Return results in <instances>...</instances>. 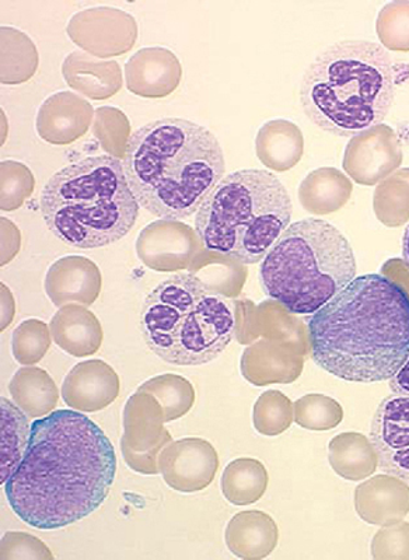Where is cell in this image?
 <instances>
[{"mask_svg":"<svg viewBox=\"0 0 409 560\" xmlns=\"http://www.w3.org/2000/svg\"><path fill=\"white\" fill-rule=\"evenodd\" d=\"M116 474V448L104 430L82 412L59 409L32 424L27 452L4 493L22 522L52 532L96 512Z\"/></svg>","mask_w":409,"mask_h":560,"instance_id":"cell-1","label":"cell"},{"mask_svg":"<svg viewBox=\"0 0 409 560\" xmlns=\"http://www.w3.org/2000/svg\"><path fill=\"white\" fill-rule=\"evenodd\" d=\"M313 360L349 383L390 380L409 359V302L393 280L362 275L308 319Z\"/></svg>","mask_w":409,"mask_h":560,"instance_id":"cell-2","label":"cell"},{"mask_svg":"<svg viewBox=\"0 0 409 560\" xmlns=\"http://www.w3.org/2000/svg\"><path fill=\"white\" fill-rule=\"evenodd\" d=\"M139 205L153 217L188 220L226 173L221 143L202 125L162 118L137 129L122 162Z\"/></svg>","mask_w":409,"mask_h":560,"instance_id":"cell-3","label":"cell"},{"mask_svg":"<svg viewBox=\"0 0 409 560\" xmlns=\"http://www.w3.org/2000/svg\"><path fill=\"white\" fill-rule=\"evenodd\" d=\"M396 98V67L381 44L346 39L324 48L303 74L304 115L322 131L353 138L377 127Z\"/></svg>","mask_w":409,"mask_h":560,"instance_id":"cell-4","label":"cell"},{"mask_svg":"<svg viewBox=\"0 0 409 560\" xmlns=\"http://www.w3.org/2000/svg\"><path fill=\"white\" fill-rule=\"evenodd\" d=\"M139 208L121 160L108 154L59 170L39 198L49 232L82 249L107 247L127 236L137 223Z\"/></svg>","mask_w":409,"mask_h":560,"instance_id":"cell-5","label":"cell"},{"mask_svg":"<svg viewBox=\"0 0 409 560\" xmlns=\"http://www.w3.org/2000/svg\"><path fill=\"white\" fill-rule=\"evenodd\" d=\"M285 185L262 168L227 174L196 214V233L208 252L236 261L261 262L291 224Z\"/></svg>","mask_w":409,"mask_h":560,"instance_id":"cell-6","label":"cell"},{"mask_svg":"<svg viewBox=\"0 0 409 560\" xmlns=\"http://www.w3.org/2000/svg\"><path fill=\"white\" fill-rule=\"evenodd\" d=\"M148 348L174 366L221 357L236 332L233 304L194 273L173 275L148 294L141 313Z\"/></svg>","mask_w":409,"mask_h":560,"instance_id":"cell-7","label":"cell"},{"mask_svg":"<svg viewBox=\"0 0 409 560\" xmlns=\"http://www.w3.org/2000/svg\"><path fill=\"white\" fill-rule=\"evenodd\" d=\"M351 244L326 220L307 218L289 224L261 261L259 279L267 296L289 313L318 312L353 279Z\"/></svg>","mask_w":409,"mask_h":560,"instance_id":"cell-8","label":"cell"},{"mask_svg":"<svg viewBox=\"0 0 409 560\" xmlns=\"http://www.w3.org/2000/svg\"><path fill=\"white\" fill-rule=\"evenodd\" d=\"M371 439L384 472L409 481V397L393 394L374 413Z\"/></svg>","mask_w":409,"mask_h":560,"instance_id":"cell-9","label":"cell"},{"mask_svg":"<svg viewBox=\"0 0 409 560\" xmlns=\"http://www.w3.org/2000/svg\"><path fill=\"white\" fill-rule=\"evenodd\" d=\"M157 463L164 482L182 493H196L208 488L219 468L217 450L199 438L170 443L159 455Z\"/></svg>","mask_w":409,"mask_h":560,"instance_id":"cell-10","label":"cell"},{"mask_svg":"<svg viewBox=\"0 0 409 560\" xmlns=\"http://www.w3.org/2000/svg\"><path fill=\"white\" fill-rule=\"evenodd\" d=\"M118 374L103 360L77 364L62 384L63 401L79 412H97L112 405L119 395Z\"/></svg>","mask_w":409,"mask_h":560,"instance_id":"cell-11","label":"cell"},{"mask_svg":"<svg viewBox=\"0 0 409 560\" xmlns=\"http://www.w3.org/2000/svg\"><path fill=\"white\" fill-rule=\"evenodd\" d=\"M355 506L365 522L394 527L408 516V483L393 475H378L359 485Z\"/></svg>","mask_w":409,"mask_h":560,"instance_id":"cell-12","label":"cell"},{"mask_svg":"<svg viewBox=\"0 0 409 560\" xmlns=\"http://www.w3.org/2000/svg\"><path fill=\"white\" fill-rule=\"evenodd\" d=\"M45 290L57 307L71 303L90 306L100 290L97 267L84 257L59 259L47 273Z\"/></svg>","mask_w":409,"mask_h":560,"instance_id":"cell-13","label":"cell"},{"mask_svg":"<svg viewBox=\"0 0 409 560\" xmlns=\"http://www.w3.org/2000/svg\"><path fill=\"white\" fill-rule=\"evenodd\" d=\"M279 529L269 514L259 510L237 513L226 528V545L234 557L262 559L277 548Z\"/></svg>","mask_w":409,"mask_h":560,"instance_id":"cell-14","label":"cell"},{"mask_svg":"<svg viewBox=\"0 0 409 560\" xmlns=\"http://www.w3.org/2000/svg\"><path fill=\"white\" fill-rule=\"evenodd\" d=\"M302 358L281 345L258 342L244 350L242 373L254 385L291 384L301 376Z\"/></svg>","mask_w":409,"mask_h":560,"instance_id":"cell-15","label":"cell"},{"mask_svg":"<svg viewBox=\"0 0 409 560\" xmlns=\"http://www.w3.org/2000/svg\"><path fill=\"white\" fill-rule=\"evenodd\" d=\"M51 335L59 348L74 358L97 353L103 342V331L97 318L79 306L59 310L51 322Z\"/></svg>","mask_w":409,"mask_h":560,"instance_id":"cell-16","label":"cell"},{"mask_svg":"<svg viewBox=\"0 0 409 560\" xmlns=\"http://www.w3.org/2000/svg\"><path fill=\"white\" fill-rule=\"evenodd\" d=\"M328 459L339 477L352 482L371 477L378 467L371 440L357 432L334 438L329 443Z\"/></svg>","mask_w":409,"mask_h":560,"instance_id":"cell-17","label":"cell"},{"mask_svg":"<svg viewBox=\"0 0 409 560\" xmlns=\"http://www.w3.org/2000/svg\"><path fill=\"white\" fill-rule=\"evenodd\" d=\"M9 389L14 404L30 418L49 415L58 404L57 384L39 368L20 369L10 382Z\"/></svg>","mask_w":409,"mask_h":560,"instance_id":"cell-18","label":"cell"},{"mask_svg":"<svg viewBox=\"0 0 409 560\" xmlns=\"http://www.w3.org/2000/svg\"><path fill=\"white\" fill-rule=\"evenodd\" d=\"M2 448H0V482L7 483L27 452L32 424L26 413L8 398L0 399Z\"/></svg>","mask_w":409,"mask_h":560,"instance_id":"cell-19","label":"cell"},{"mask_svg":"<svg viewBox=\"0 0 409 560\" xmlns=\"http://www.w3.org/2000/svg\"><path fill=\"white\" fill-rule=\"evenodd\" d=\"M266 465L256 458H237L224 468L222 493L233 506H247L258 502L268 488Z\"/></svg>","mask_w":409,"mask_h":560,"instance_id":"cell-20","label":"cell"},{"mask_svg":"<svg viewBox=\"0 0 409 560\" xmlns=\"http://www.w3.org/2000/svg\"><path fill=\"white\" fill-rule=\"evenodd\" d=\"M138 393H147L156 399L163 409L164 422L184 417L196 402V389L192 384L177 374H164L148 380L138 388Z\"/></svg>","mask_w":409,"mask_h":560,"instance_id":"cell-21","label":"cell"},{"mask_svg":"<svg viewBox=\"0 0 409 560\" xmlns=\"http://www.w3.org/2000/svg\"><path fill=\"white\" fill-rule=\"evenodd\" d=\"M293 419L303 429L324 432L342 422L343 408L327 395L308 394L293 404Z\"/></svg>","mask_w":409,"mask_h":560,"instance_id":"cell-22","label":"cell"},{"mask_svg":"<svg viewBox=\"0 0 409 560\" xmlns=\"http://www.w3.org/2000/svg\"><path fill=\"white\" fill-rule=\"evenodd\" d=\"M254 428L264 436L276 438L287 432L293 422V402L285 394L272 389L254 405Z\"/></svg>","mask_w":409,"mask_h":560,"instance_id":"cell-23","label":"cell"},{"mask_svg":"<svg viewBox=\"0 0 409 560\" xmlns=\"http://www.w3.org/2000/svg\"><path fill=\"white\" fill-rule=\"evenodd\" d=\"M51 332L47 325L38 319H28V322L19 325L13 332L12 350L13 357L22 364L38 363L51 347Z\"/></svg>","mask_w":409,"mask_h":560,"instance_id":"cell-24","label":"cell"},{"mask_svg":"<svg viewBox=\"0 0 409 560\" xmlns=\"http://www.w3.org/2000/svg\"><path fill=\"white\" fill-rule=\"evenodd\" d=\"M2 560L54 559L47 545L26 533H7L2 538Z\"/></svg>","mask_w":409,"mask_h":560,"instance_id":"cell-25","label":"cell"},{"mask_svg":"<svg viewBox=\"0 0 409 560\" xmlns=\"http://www.w3.org/2000/svg\"><path fill=\"white\" fill-rule=\"evenodd\" d=\"M390 388L393 389V394L397 395H408L409 397V388H408V360L402 364L400 369L397 370V373L390 378Z\"/></svg>","mask_w":409,"mask_h":560,"instance_id":"cell-26","label":"cell"}]
</instances>
